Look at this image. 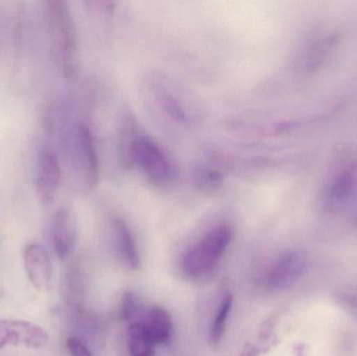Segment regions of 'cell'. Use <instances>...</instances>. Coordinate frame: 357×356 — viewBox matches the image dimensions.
<instances>
[{"label": "cell", "instance_id": "6da1fadb", "mask_svg": "<svg viewBox=\"0 0 357 356\" xmlns=\"http://www.w3.org/2000/svg\"><path fill=\"white\" fill-rule=\"evenodd\" d=\"M50 37L56 60L63 75L73 79L79 68V40L77 27L67 2L52 0L46 2Z\"/></svg>", "mask_w": 357, "mask_h": 356}, {"label": "cell", "instance_id": "7a4b0ae2", "mask_svg": "<svg viewBox=\"0 0 357 356\" xmlns=\"http://www.w3.org/2000/svg\"><path fill=\"white\" fill-rule=\"evenodd\" d=\"M232 238V230L228 225H220L210 230L195 244L183 258L185 275L201 278L211 272L228 249Z\"/></svg>", "mask_w": 357, "mask_h": 356}, {"label": "cell", "instance_id": "3957f363", "mask_svg": "<svg viewBox=\"0 0 357 356\" xmlns=\"http://www.w3.org/2000/svg\"><path fill=\"white\" fill-rule=\"evenodd\" d=\"M129 159L154 186L169 185L175 177V169L162 148L148 136L133 138L129 146Z\"/></svg>", "mask_w": 357, "mask_h": 356}, {"label": "cell", "instance_id": "277c9868", "mask_svg": "<svg viewBox=\"0 0 357 356\" xmlns=\"http://www.w3.org/2000/svg\"><path fill=\"white\" fill-rule=\"evenodd\" d=\"M75 155L84 185L87 189H93L100 180V162L93 136L89 127L83 123L77 125L75 132Z\"/></svg>", "mask_w": 357, "mask_h": 356}, {"label": "cell", "instance_id": "5b68a950", "mask_svg": "<svg viewBox=\"0 0 357 356\" xmlns=\"http://www.w3.org/2000/svg\"><path fill=\"white\" fill-rule=\"evenodd\" d=\"M48 334L37 324L23 320H0V349L6 346L43 348Z\"/></svg>", "mask_w": 357, "mask_h": 356}, {"label": "cell", "instance_id": "8992f818", "mask_svg": "<svg viewBox=\"0 0 357 356\" xmlns=\"http://www.w3.org/2000/svg\"><path fill=\"white\" fill-rule=\"evenodd\" d=\"M307 269L303 255L289 252L279 257L266 272L264 286L268 291H281L299 281Z\"/></svg>", "mask_w": 357, "mask_h": 356}, {"label": "cell", "instance_id": "52a82bcc", "mask_svg": "<svg viewBox=\"0 0 357 356\" xmlns=\"http://www.w3.org/2000/svg\"><path fill=\"white\" fill-rule=\"evenodd\" d=\"M61 181V167L56 155L44 148L38 159L36 187L38 196L43 204L54 202Z\"/></svg>", "mask_w": 357, "mask_h": 356}, {"label": "cell", "instance_id": "ba28073f", "mask_svg": "<svg viewBox=\"0 0 357 356\" xmlns=\"http://www.w3.org/2000/svg\"><path fill=\"white\" fill-rule=\"evenodd\" d=\"M52 249L56 256L65 259L73 253L77 240V223L68 208L59 209L52 217L50 226Z\"/></svg>", "mask_w": 357, "mask_h": 356}, {"label": "cell", "instance_id": "9c48e42d", "mask_svg": "<svg viewBox=\"0 0 357 356\" xmlns=\"http://www.w3.org/2000/svg\"><path fill=\"white\" fill-rule=\"evenodd\" d=\"M23 261L31 284L37 290L47 288L52 277V261L47 251L39 244L26 246L23 252Z\"/></svg>", "mask_w": 357, "mask_h": 356}, {"label": "cell", "instance_id": "30bf717a", "mask_svg": "<svg viewBox=\"0 0 357 356\" xmlns=\"http://www.w3.org/2000/svg\"><path fill=\"white\" fill-rule=\"evenodd\" d=\"M112 240L117 256L128 269H138L140 265L139 255L135 242L128 226L123 219H113Z\"/></svg>", "mask_w": 357, "mask_h": 356}, {"label": "cell", "instance_id": "8fae6325", "mask_svg": "<svg viewBox=\"0 0 357 356\" xmlns=\"http://www.w3.org/2000/svg\"><path fill=\"white\" fill-rule=\"evenodd\" d=\"M140 321L144 324L155 345H165L169 342L173 324L171 316L165 309L153 307L144 311Z\"/></svg>", "mask_w": 357, "mask_h": 356}, {"label": "cell", "instance_id": "7c38bea8", "mask_svg": "<svg viewBox=\"0 0 357 356\" xmlns=\"http://www.w3.org/2000/svg\"><path fill=\"white\" fill-rule=\"evenodd\" d=\"M357 187V165L350 164L335 176L326 194L329 204H341L356 192Z\"/></svg>", "mask_w": 357, "mask_h": 356}, {"label": "cell", "instance_id": "4fadbf2b", "mask_svg": "<svg viewBox=\"0 0 357 356\" xmlns=\"http://www.w3.org/2000/svg\"><path fill=\"white\" fill-rule=\"evenodd\" d=\"M173 92V90H169V87L159 85L156 89L157 102H159L161 108L172 116V118L180 123H190L192 119L190 112L188 109L185 108L182 98L174 94Z\"/></svg>", "mask_w": 357, "mask_h": 356}, {"label": "cell", "instance_id": "5bb4252c", "mask_svg": "<svg viewBox=\"0 0 357 356\" xmlns=\"http://www.w3.org/2000/svg\"><path fill=\"white\" fill-rule=\"evenodd\" d=\"M128 346L130 356H154L156 345L149 336L142 321L130 324Z\"/></svg>", "mask_w": 357, "mask_h": 356}, {"label": "cell", "instance_id": "9a60e30c", "mask_svg": "<svg viewBox=\"0 0 357 356\" xmlns=\"http://www.w3.org/2000/svg\"><path fill=\"white\" fill-rule=\"evenodd\" d=\"M224 182V176L214 169H199L195 176L197 190L208 196L218 194L222 189Z\"/></svg>", "mask_w": 357, "mask_h": 356}, {"label": "cell", "instance_id": "2e32d148", "mask_svg": "<svg viewBox=\"0 0 357 356\" xmlns=\"http://www.w3.org/2000/svg\"><path fill=\"white\" fill-rule=\"evenodd\" d=\"M233 305V296L228 295L226 298L222 301L218 311H216L215 318H214L213 324L210 328L209 339L212 345L216 346L222 340L224 336L225 328H226L227 320L230 315L231 309Z\"/></svg>", "mask_w": 357, "mask_h": 356}, {"label": "cell", "instance_id": "e0dca14e", "mask_svg": "<svg viewBox=\"0 0 357 356\" xmlns=\"http://www.w3.org/2000/svg\"><path fill=\"white\" fill-rule=\"evenodd\" d=\"M66 348L71 356H92L88 347L75 336L67 339Z\"/></svg>", "mask_w": 357, "mask_h": 356}]
</instances>
